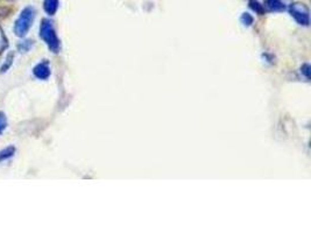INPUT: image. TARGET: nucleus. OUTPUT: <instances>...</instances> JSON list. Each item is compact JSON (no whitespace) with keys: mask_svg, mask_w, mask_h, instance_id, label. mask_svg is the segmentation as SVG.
Segmentation results:
<instances>
[{"mask_svg":"<svg viewBox=\"0 0 311 233\" xmlns=\"http://www.w3.org/2000/svg\"><path fill=\"white\" fill-rule=\"evenodd\" d=\"M15 154V147L14 146H9L5 147V148L0 150V162H4L9 159L13 158Z\"/></svg>","mask_w":311,"mask_h":233,"instance_id":"nucleus-7","label":"nucleus"},{"mask_svg":"<svg viewBox=\"0 0 311 233\" xmlns=\"http://www.w3.org/2000/svg\"><path fill=\"white\" fill-rule=\"evenodd\" d=\"M33 75L35 79L40 81H47L52 75V70H50V65L48 61H42L37 63L33 68Z\"/></svg>","mask_w":311,"mask_h":233,"instance_id":"nucleus-4","label":"nucleus"},{"mask_svg":"<svg viewBox=\"0 0 311 233\" xmlns=\"http://www.w3.org/2000/svg\"><path fill=\"white\" fill-rule=\"evenodd\" d=\"M289 12L295 20H296L300 25L309 26L310 23V12L309 9L304 4L301 3H294L291 4L289 7Z\"/></svg>","mask_w":311,"mask_h":233,"instance_id":"nucleus-3","label":"nucleus"},{"mask_svg":"<svg viewBox=\"0 0 311 233\" xmlns=\"http://www.w3.org/2000/svg\"><path fill=\"white\" fill-rule=\"evenodd\" d=\"M58 7H60V2L58 0H44V10L50 17L56 14Z\"/></svg>","mask_w":311,"mask_h":233,"instance_id":"nucleus-5","label":"nucleus"},{"mask_svg":"<svg viewBox=\"0 0 311 233\" xmlns=\"http://www.w3.org/2000/svg\"><path fill=\"white\" fill-rule=\"evenodd\" d=\"M7 128V116L4 112H0V135L4 133Z\"/></svg>","mask_w":311,"mask_h":233,"instance_id":"nucleus-12","label":"nucleus"},{"mask_svg":"<svg viewBox=\"0 0 311 233\" xmlns=\"http://www.w3.org/2000/svg\"><path fill=\"white\" fill-rule=\"evenodd\" d=\"M33 46H34V41L33 40H25V41L20 42V44H18L17 48L19 50V53L26 54V53L30 52V49L33 48Z\"/></svg>","mask_w":311,"mask_h":233,"instance_id":"nucleus-9","label":"nucleus"},{"mask_svg":"<svg viewBox=\"0 0 311 233\" xmlns=\"http://www.w3.org/2000/svg\"><path fill=\"white\" fill-rule=\"evenodd\" d=\"M10 42L9 38H7L6 34L4 33V29L0 27V54H3L5 50L9 48Z\"/></svg>","mask_w":311,"mask_h":233,"instance_id":"nucleus-10","label":"nucleus"},{"mask_svg":"<svg viewBox=\"0 0 311 233\" xmlns=\"http://www.w3.org/2000/svg\"><path fill=\"white\" fill-rule=\"evenodd\" d=\"M40 37L44 40L49 50L54 54L60 53L61 42L57 36L56 29L53 25V21L49 19H44L40 25Z\"/></svg>","mask_w":311,"mask_h":233,"instance_id":"nucleus-1","label":"nucleus"},{"mask_svg":"<svg viewBox=\"0 0 311 233\" xmlns=\"http://www.w3.org/2000/svg\"><path fill=\"white\" fill-rule=\"evenodd\" d=\"M242 21H243L244 25L250 26V25H252V22H253V18H252L248 13H244V15L242 17Z\"/></svg>","mask_w":311,"mask_h":233,"instance_id":"nucleus-13","label":"nucleus"},{"mask_svg":"<svg viewBox=\"0 0 311 233\" xmlns=\"http://www.w3.org/2000/svg\"><path fill=\"white\" fill-rule=\"evenodd\" d=\"M13 61H14V53L11 52L9 53V55L6 56L5 61H4V63L2 64V67H0V73H5L10 70V68L13 65Z\"/></svg>","mask_w":311,"mask_h":233,"instance_id":"nucleus-8","label":"nucleus"},{"mask_svg":"<svg viewBox=\"0 0 311 233\" xmlns=\"http://www.w3.org/2000/svg\"><path fill=\"white\" fill-rule=\"evenodd\" d=\"M250 7L253 11H255L258 14H262L263 11H265V7H263L259 2H256V0H250Z\"/></svg>","mask_w":311,"mask_h":233,"instance_id":"nucleus-11","label":"nucleus"},{"mask_svg":"<svg viewBox=\"0 0 311 233\" xmlns=\"http://www.w3.org/2000/svg\"><path fill=\"white\" fill-rule=\"evenodd\" d=\"M266 7L269 11H274V12H280L285 10V5H283V3L281 0H266Z\"/></svg>","mask_w":311,"mask_h":233,"instance_id":"nucleus-6","label":"nucleus"},{"mask_svg":"<svg viewBox=\"0 0 311 233\" xmlns=\"http://www.w3.org/2000/svg\"><path fill=\"white\" fill-rule=\"evenodd\" d=\"M35 17H36V11L34 7L26 6L14 22V34L18 37H25L32 28Z\"/></svg>","mask_w":311,"mask_h":233,"instance_id":"nucleus-2","label":"nucleus"},{"mask_svg":"<svg viewBox=\"0 0 311 233\" xmlns=\"http://www.w3.org/2000/svg\"><path fill=\"white\" fill-rule=\"evenodd\" d=\"M310 65L309 64H304L303 65V68H302V70L303 71H304V73H305V76H306V79H309V72H310Z\"/></svg>","mask_w":311,"mask_h":233,"instance_id":"nucleus-14","label":"nucleus"}]
</instances>
